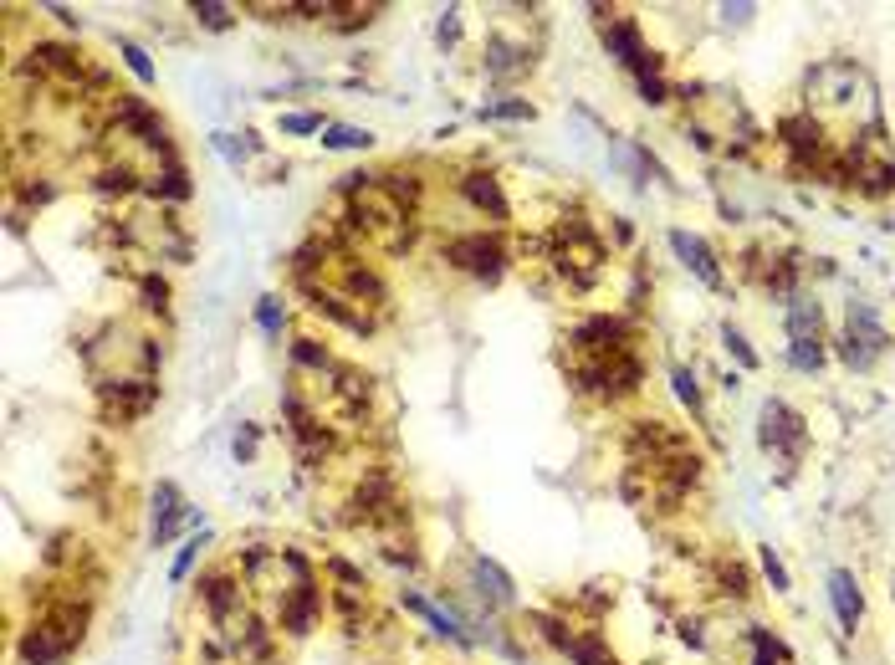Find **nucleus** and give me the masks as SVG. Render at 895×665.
<instances>
[{
  "instance_id": "nucleus-1",
  "label": "nucleus",
  "mask_w": 895,
  "mask_h": 665,
  "mask_svg": "<svg viewBox=\"0 0 895 665\" xmlns=\"http://www.w3.org/2000/svg\"><path fill=\"white\" fill-rule=\"evenodd\" d=\"M809 108L819 113H870V82L855 62H824L809 72Z\"/></svg>"
},
{
  "instance_id": "nucleus-2",
  "label": "nucleus",
  "mask_w": 895,
  "mask_h": 665,
  "mask_svg": "<svg viewBox=\"0 0 895 665\" xmlns=\"http://www.w3.org/2000/svg\"><path fill=\"white\" fill-rule=\"evenodd\" d=\"M82 609H57L52 619H41V625H31V635L21 640V660L26 665H52L62 660L77 640H82Z\"/></svg>"
},
{
  "instance_id": "nucleus-3",
  "label": "nucleus",
  "mask_w": 895,
  "mask_h": 665,
  "mask_svg": "<svg viewBox=\"0 0 895 665\" xmlns=\"http://www.w3.org/2000/svg\"><path fill=\"white\" fill-rule=\"evenodd\" d=\"M445 261L461 266V272H471V277H481V282H497V277L507 272V251H502V241H491L486 231H476V236H456L451 246H445Z\"/></svg>"
},
{
  "instance_id": "nucleus-4",
  "label": "nucleus",
  "mask_w": 895,
  "mask_h": 665,
  "mask_svg": "<svg viewBox=\"0 0 895 665\" xmlns=\"http://www.w3.org/2000/svg\"><path fill=\"white\" fill-rule=\"evenodd\" d=\"M757 420H763V430H757L763 451H788V456H798V451H803V420L783 405V399H768Z\"/></svg>"
},
{
  "instance_id": "nucleus-5",
  "label": "nucleus",
  "mask_w": 895,
  "mask_h": 665,
  "mask_svg": "<svg viewBox=\"0 0 895 665\" xmlns=\"http://www.w3.org/2000/svg\"><path fill=\"white\" fill-rule=\"evenodd\" d=\"M466 568H471V579H476V599L486 604V609H507V604H517V589H512V579L491 563V558H481V553H471L466 558Z\"/></svg>"
},
{
  "instance_id": "nucleus-6",
  "label": "nucleus",
  "mask_w": 895,
  "mask_h": 665,
  "mask_svg": "<svg viewBox=\"0 0 895 665\" xmlns=\"http://www.w3.org/2000/svg\"><path fill=\"white\" fill-rule=\"evenodd\" d=\"M670 251H676L706 287H722V266H716V256H711V246H706L701 236H691V231L676 226V231H670Z\"/></svg>"
},
{
  "instance_id": "nucleus-7",
  "label": "nucleus",
  "mask_w": 895,
  "mask_h": 665,
  "mask_svg": "<svg viewBox=\"0 0 895 665\" xmlns=\"http://www.w3.org/2000/svg\"><path fill=\"white\" fill-rule=\"evenodd\" d=\"M829 599H834V614H839L844 630H855L860 619H865V594H860V584H855V573L834 568V573H829Z\"/></svg>"
},
{
  "instance_id": "nucleus-8",
  "label": "nucleus",
  "mask_w": 895,
  "mask_h": 665,
  "mask_svg": "<svg viewBox=\"0 0 895 665\" xmlns=\"http://www.w3.org/2000/svg\"><path fill=\"white\" fill-rule=\"evenodd\" d=\"M179 522H190L185 502H179V486H174V481H159V486H154V543H169L174 532H179Z\"/></svg>"
},
{
  "instance_id": "nucleus-9",
  "label": "nucleus",
  "mask_w": 895,
  "mask_h": 665,
  "mask_svg": "<svg viewBox=\"0 0 895 665\" xmlns=\"http://www.w3.org/2000/svg\"><path fill=\"white\" fill-rule=\"evenodd\" d=\"M461 190H466V200L476 205V210H486L491 220H507L512 215V205H507V195H502V185H497V174H466L461 180Z\"/></svg>"
},
{
  "instance_id": "nucleus-10",
  "label": "nucleus",
  "mask_w": 895,
  "mask_h": 665,
  "mask_svg": "<svg viewBox=\"0 0 895 665\" xmlns=\"http://www.w3.org/2000/svg\"><path fill=\"white\" fill-rule=\"evenodd\" d=\"M844 338H855L865 353H875V359H880L885 343H890V333L880 328V318H875L870 302H849V333H844Z\"/></svg>"
},
{
  "instance_id": "nucleus-11",
  "label": "nucleus",
  "mask_w": 895,
  "mask_h": 665,
  "mask_svg": "<svg viewBox=\"0 0 895 665\" xmlns=\"http://www.w3.org/2000/svg\"><path fill=\"white\" fill-rule=\"evenodd\" d=\"M282 609V630L287 635H307L312 630V619H318V609H323V589L318 584H307V589H297L287 604H277Z\"/></svg>"
},
{
  "instance_id": "nucleus-12",
  "label": "nucleus",
  "mask_w": 895,
  "mask_h": 665,
  "mask_svg": "<svg viewBox=\"0 0 895 665\" xmlns=\"http://www.w3.org/2000/svg\"><path fill=\"white\" fill-rule=\"evenodd\" d=\"M405 609H410V614H420V619H425V625H430L435 635H445V640H456V645H471V635H466V630L456 625V619H451V614H440V609H435L430 599H420V594H405Z\"/></svg>"
},
{
  "instance_id": "nucleus-13",
  "label": "nucleus",
  "mask_w": 895,
  "mask_h": 665,
  "mask_svg": "<svg viewBox=\"0 0 895 665\" xmlns=\"http://www.w3.org/2000/svg\"><path fill=\"white\" fill-rule=\"evenodd\" d=\"M819 328H824L819 302H809V297H793V302H788V338H793V343H803V338H819Z\"/></svg>"
},
{
  "instance_id": "nucleus-14",
  "label": "nucleus",
  "mask_w": 895,
  "mask_h": 665,
  "mask_svg": "<svg viewBox=\"0 0 895 665\" xmlns=\"http://www.w3.org/2000/svg\"><path fill=\"white\" fill-rule=\"evenodd\" d=\"M783 133H788V144H793L798 159H819V154H824V133H819V123H809V118H788Z\"/></svg>"
},
{
  "instance_id": "nucleus-15",
  "label": "nucleus",
  "mask_w": 895,
  "mask_h": 665,
  "mask_svg": "<svg viewBox=\"0 0 895 665\" xmlns=\"http://www.w3.org/2000/svg\"><path fill=\"white\" fill-rule=\"evenodd\" d=\"M532 57L527 52H517V47H507V41H486V72L491 77H507V72H522Z\"/></svg>"
},
{
  "instance_id": "nucleus-16",
  "label": "nucleus",
  "mask_w": 895,
  "mask_h": 665,
  "mask_svg": "<svg viewBox=\"0 0 895 665\" xmlns=\"http://www.w3.org/2000/svg\"><path fill=\"white\" fill-rule=\"evenodd\" d=\"M374 133L369 128H353V123H333L323 128V149H369Z\"/></svg>"
},
{
  "instance_id": "nucleus-17",
  "label": "nucleus",
  "mask_w": 895,
  "mask_h": 665,
  "mask_svg": "<svg viewBox=\"0 0 895 665\" xmlns=\"http://www.w3.org/2000/svg\"><path fill=\"white\" fill-rule=\"evenodd\" d=\"M568 655H573V665H619V660H614V655H609L594 635H589V640H573V645H568Z\"/></svg>"
},
{
  "instance_id": "nucleus-18",
  "label": "nucleus",
  "mask_w": 895,
  "mask_h": 665,
  "mask_svg": "<svg viewBox=\"0 0 895 665\" xmlns=\"http://www.w3.org/2000/svg\"><path fill=\"white\" fill-rule=\"evenodd\" d=\"M256 323H261V333H266V338H277V333H282V323H287V307H282L277 297H261V302H256Z\"/></svg>"
},
{
  "instance_id": "nucleus-19",
  "label": "nucleus",
  "mask_w": 895,
  "mask_h": 665,
  "mask_svg": "<svg viewBox=\"0 0 895 665\" xmlns=\"http://www.w3.org/2000/svg\"><path fill=\"white\" fill-rule=\"evenodd\" d=\"M788 359H793V369L814 374V369H824V348H819V338H803V343L788 348Z\"/></svg>"
},
{
  "instance_id": "nucleus-20",
  "label": "nucleus",
  "mask_w": 895,
  "mask_h": 665,
  "mask_svg": "<svg viewBox=\"0 0 895 665\" xmlns=\"http://www.w3.org/2000/svg\"><path fill=\"white\" fill-rule=\"evenodd\" d=\"M190 11H195V21L210 26V31H231V16H236L231 6H215V0H195Z\"/></svg>"
},
{
  "instance_id": "nucleus-21",
  "label": "nucleus",
  "mask_w": 895,
  "mask_h": 665,
  "mask_svg": "<svg viewBox=\"0 0 895 665\" xmlns=\"http://www.w3.org/2000/svg\"><path fill=\"white\" fill-rule=\"evenodd\" d=\"M118 52H123V62H128V72H133V77H139V82H154V77H159V72H154V62H149V52H144V47H133V41H128V36L118 41Z\"/></svg>"
},
{
  "instance_id": "nucleus-22",
  "label": "nucleus",
  "mask_w": 895,
  "mask_h": 665,
  "mask_svg": "<svg viewBox=\"0 0 895 665\" xmlns=\"http://www.w3.org/2000/svg\"><path fill=\"white\" fill-rule=\"evenodd\" d=\"M292 359H297V364H312V369H333L328 348H318L312 338H297V343H292Z\"/></svg>"
},
{
  "instance_id": "nucleus-23",
  "label": "nucleus",
  "mask_w": 895,
  "mask_h": 665,
  "mask_svg": "<svg viewBox=\"0 0 895 665\" xmlns=\"http://www.w3.org/2000/svg\"><path fill=\"white\" fill-rule=\"evenodd\" d=\"M752 645H757L752 665H778V660H783V645H778L768 630H752Z\"/></svg>"
},
{
  "instance_id": "nucleus-24",
  "label": "nucleus",
  "mask_w": 895,
  "mask_h": 665,
  "mask_svg": "<svg viewBox=\"0 0 895 665\" xmlns=\"http://www.w3.org/2000/svg\"><path fill=\"white\" fill-rule=\"evenodd\" d=\"M670 384H676V394L691 405V415H701V389H696V374H691V369H676V374H670Z\"/></svg>"
},
{
  "instance_id": "nucleus-25",
  "label": "nucleus",
  "mask_w": 895,
  "mask_h": 665,
  "mask_svg": "<svg viewBox=\"0 0 895 665\" xmlns=\"http://www.w3.org/2000/svg\"><path fill=\"white\" fill-rule=\"evenodd\" d=\"M154 195L185 200V195H190V185H185V169H164V174H159V185H154Z\"/></svg>"
},
{
  "instance_id": "nucleus-26",
  "label": "nucleus",
  "mask_w": 895,
  "mask_h": 665,
  "mask_svg": "<svg viewBox=\"0 0 895 665\" xmlns=\"http://www.w3.org/2000/svg\"><path fill=\"white\" fill-rule=\"evenodd\" d=\"M722 343H727V348H732V353H737V364H742V369H757V353H752V348H747V338H742V333H737V328H732V323H727V328H722Z\"/></svg>"
},
{
  "instance_id": "nucleus-27",
  "label": "nucleus",
  "mask_w": 895,
  "mask_h": 665,
  "mask_svg": "<svg viewBox=\"0 0 895 665\" xmlns=\"http://www.w3.org/2000/svg\"><path fill=\"white\" fill-rule=\"evenodd\" d=\"M282 133H323L318 113H282Z\"/></svg>"
},
{
  "instance_id": "nucleus-28",
  "label": "nucleus",
  "mask_w": 895,
  "mask_h": 665,
  "mask_svg": "<svg viewBox=\"0 0 895 665\" xmlns=\"http://www.w3.org/2000/svg\"><path fill=\"white\" fill-rule=\"evenodd\" d=\"M435 41H440V47H456V41H461V11H445V16H440Z\"/></svg>"
},
{
  "instance_id": "nucleus-29",
  "label": "nucleus",
  "mask_w": 895,
  "mask_h": 665,
  "mask_svg": "<svg viewBox=\"0 0 895 665\" xmlns=\"http://www.w3.org/2000/svg\"><path fill=\"white\" fill-rule=\"evenodd\" d=\"M763 573L773 579V589H778V594H788V568H783V558H778L773 548H763Z\"/></svg>"
},
{
  "instance_id": "nucleus-30",
  "label": "nucleus",
  "mask_w": 895,
  "mask_h": 665,
  "mask_svg": "<svg viewBox=\"0 0 895 665\" xmlns=\"http://www.w3.org/2000/svg\"><path fill=\"white\" fill-rule=\"evenodd\" d=\"M210 144H215L220 154H226L231 164H241V159L251 154V144H236V139H231V133H215V139H210Z\"/></svg>"
},
{
  "instance_id": "nucleus-31",
  "label": "nucleus",
  "mask_w": 895,
  "mask_h": 665,
  "mask_svg": "<svg viewBox=\"0 0 895 665\" xmlns=\"http://www.w3.org/2000/svg\"><path fill=\"white\" fill-rule=\"evenodd\" d=\"M195 553H200V538H190L185 548H179V558H174V579H185V573H190V563H195Z\"/></svg>"
},
{
  "instance_id": "nucleus-32",
  "label": "nucleus",
  "mask_w": 895,
  "mask_h": 665,
  "mask_svg": "<svg viewBox=\"0 0 895 665\" xmlns=\"http://www.w3.org/2000/svg\"><path fill=\"white\" fill-rule=\"evenodd\" d=\"M486 118H532L527 103H497V108H486Z\"/></svg>"
},
{
  "instance_id": "nucleus-33",
  "label": "nucleus",
  "mask_w": 895,
  "mask_h": 665,
  "mask_svg": "<svg viewBox=\"0 0 895 665\" xmlns=\"http://www.w3.org/2000/svg\"><path fill=\"white\" fill-rule=\"evenodd\" d=\"M640 93H645V103H665V82H660V77H645Z\"/></svg>"
},
{
  "instance_id": "nucleus-34",
  "label": "nucleus",
  "mask_w": 895,
  "mask_h": 665,
  "mask_svg": "<svg viewBox=\"0 0 895 665\" xmlns=\"http://www.w3.org/2000/svg\"><path fill=\"white\" fill-rule=\"evenodd\" d=\"M144 297H149V302H144V307H164V297H169V287H164V282H154V277H149V282H144Z\"/></svg>"
}]
</instances>
